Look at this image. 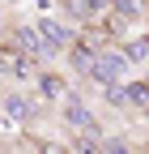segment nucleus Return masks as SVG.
<instances>
[{"instance_id":"1","label":"nucleus","mask_w":149,"mask_h":154,"mask_svg":"<svg viewBox=\"0 0 149 154\" xmlns=\"http://www.w3.org/2000/svg\"><path fill=\"white\" fill-rule=\"evenodd\" d=\"M64 124L77 133V150H102V124L94 120V111H89L77 94L64 99Z\"/></svg>"},{"instance_id":"2","label":"nucleus","mask_w":149,"mask_h":154,"mask_svg":"<svg viewBox=\"0 0 149 154\" xmlns=\"http://www.w3.org/2000/svg\"><path fill=\"white\" fill-rule=\"evenodd\" d=\"M128 64H132V60H128V51L98 47L94 64H89V77H94V82H102V86H111V82H119V77H124V69H128Z\"/></svg>"},{"instance_id":"3","label":"nucleus","mask_w":149,"mask_h":154,"mask_svg":"<svg viewBox=\"0 0 149 154\" xmlns=\"http://www.w3.org/2000/svg\"><path fill=\"white\" fill-rule=\"evenodd\" d=\"M34 120V103L26 99V94H9L4 99V124L9 128H26Z\"/></svg>"},{"instance_id":"4","label":"nucleus","mask_w":149,"mask_h":154,"mask_svg":"<svg viewBox=\"0 0 149 154\" xmlns=\"http://www.w3.org/2000/svg\"><path fill=\"white\" fill-rule=\"evenodd\" d=\"M17 43H22V51H30V56H51L55 51L47 38H43L39 26H22V30H17Z\"/></svg>"},{"instance_id":"5","label":"nucleus","mask_w":149,"mask_h":154,"mask_svg":"<svg viewBox=\"0 0 149 154\" xmlns=\"http://www.w3.org/2000/svg\"><path fill=\"white\" fill-rule=\"evenodd\" d=\"M34 26L43 30V38H47L51 47H68L72 38H77V34H72V30H68L64 22H55V17H43V22H34Z\"/></svg>"},{"instance_id":"6","label":"nucleus","mask_w":149,"mask_h":154,"mask_svg":"<svg viewBox=\"0 0 149 154\" xmlns=\"http://www.w3.org/2000/svg\"><path fill=\"white\" fill-rule=\"evenodd\" d=\"M124 51H128V60H132V64H149V34L128 38V43H124Z\"/></svg>"},{"instance_id":"7","label":"nucleus","mask_w":149,"mask_h":154,"mask_svg":"<svg viewBox=\"0 0 149 154\" xmlns=\"http://www.w3.org/2000/svg\"><path fill=\"white\" fill-rule=\"evenodd\" d=\"M124 90H128V107L145 111V103H149V82H128Z\"/></svg>"},{"instance_id":"8","label":"nucleus","mask_w":149,"mask_h":154,"mask_svg":"<svg viewBox=\"0 0 149 154\" xmlns=\"http://www.w3.org/2000/svg\"><path fill=\"white\" fill-rule=\"evenodd\" d=\"M111 13H119L124 22H132V17L145 13V5H141V0H111Z\"/></svg>"},{"instance_id":"9","label":"nucleus","mask_w":149,"mask_h":154,"mask_svg":"<svg viewBox=\"0 0 149 154\" xmlns=\"http://www.w3.org/2000/svg\"><path fill=\"white\" fill-rule=\"evenodd\" d=\"M39 90L47 94V99H60V94H68V82H64V77H55V73H47L43 82H39Z\"/></svg>"},{"instance_id":"10","label":"nucleus","mask_w":149,"mask_h":154,"mask_svg":"<svg viewBox=\"0 0 149 154\" xmlns=\"http://www.w3.org/2000/svg\"><path fill=\"white\" fill-rule=\"evenodd\" d=\"M102 150H128V141L124 137H111V141H102Z\"/></svg>"},{"instance_id":"11","label":"nucleus","mask_w":149,"mask_h":154,"mask_svg":"<svg viewBox=\"0 0 149 154\" xmlns=\"http://www.w3.org/2000/svg\"><path fill=\"white\" fill-rule=\"evenodd\" d=\"M89 5H94V9H111V0H89Z\"/></svg>"}]
</instances>
